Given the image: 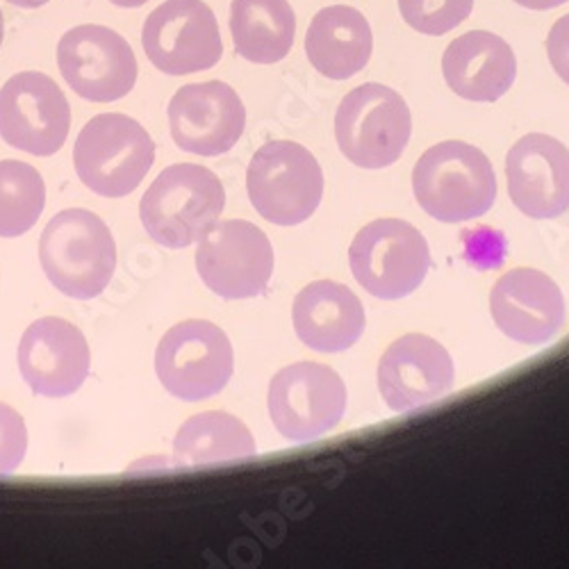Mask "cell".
<instances>
[{
    "label": "cell",
    "mask_w": 569,
    "mask_h": 569,
    "mask_svg": "<svg viewBox=\"0 0 569 569\" xmlns=\"http://www.w3.org/2000/svg\"><path fill=\"white\" fill-rule=\"evenodd\" d=\"M41 269L62 295L89 301L106 292L117 269V244L108 223L89 210L56 214L39 240Z\"/></svg>",
    "instance_id": "6da1fadb"
},
{
    "label": "cell",
    "mask_w": 569,
    "mask_h": 569,
    "mask_svg": "<svg viewBox=\"0 0 569 569\" xmlns=\"http://www.w3.org/2000/svg\"><path fill=\"white\" fill-rule=\"evenodd\" d=\"M412 192L426 214L460 223L483 217L495 206L497 178L481 149L465 141H442L417 160Z\"/></svg>",
    "instance_id": "7a4b0ae2"
},
{
    "label": "cell",
    "mask_w": 569,
    "mask_h": 569,
    "mask_svg": "<svg viewBox=\"0 0 569 569\" xmlns=\"http://www.w3.org/2000/svg\"><path fill=\"white\" fill-rule=\"evenodd\" d=\"M226 206L223 184L201 164H171L141 197L139 217L153 242L184 249L199 242Z\"/></svg>",
    "instance_id": "3957f363"
},
{
    "label": "cell",
    "mask_w": 569,
    "mask_h": 569,
    "mask_svg": "<svg viewBox=\"0 0 569 569\" xmlns=\"http://www.w3.org/2000/svg\"><path fill=\"white\" fill-rule=\"evenodd\" d=\"M156 162V141L126 114H99L84 123L73 147L76 173L87 189L121 199L141 184Z\"/></svg>",
    "instance_id": "277c9868"
},
{
    "label": "cell",
    "mask_w": 569,
    "mask_h": 569,
    "mask_svg": "<svg viewBox=\"0 0 569 569\" xmlns=\"http://www.w3.org/2000/svg\"><path fill=\"white\" fill-rule=\"evenodd\" d=\"M412 117L395 89L365 82L349 91L336 114V139L342 156L362 169H386L406 151Z\"/></svg>",
    "instance_id": "5b68a950"
},
{
    "label": "cell",
    "mask_w": 569,
    "mask_h": 569,
    "mask_svg": "<svg viewBox=\"0 0 569 569\" xmlns=\"http://www.w3.org/2000/svg\"><path fill=\"white\" fill-rule=\"evenodd\" d=\"M249 199L276 226H297L315 214L323 194V173L315 156L297 141H267L247 171Z\"/></svg>",
    "instance_id": "8992f818"
},
{
    "label": "cell",
    "mask_w": 569,
    "mask_h": 569,
    "mask_svg": "<svg viewBox=\"0 0 569 569\" xmlns=\"http://www.w3.org/2000/svg\"><path fill=\"white\" fill-rule=\"evenodd\" d=\"M349 264L371 297L397 301L412 295L423 282L431 269V251L412 223L376 219L356 234Z\"/></svg>",
    "instance_id": "52a82bcc"
},
{
    "label": "cell",
    "mask_w": 569,
    "mask_h": 569,
    "mask_svg": "<svg viewBox=\"0 0 569 569\" xmlns=\"http://www.w3.org/2000/svg\"><path fill=\"white\" fill-rule=\"evenodd\" d=\"M234 371V353L217 323L189 319L169 328L156 351V373L164 390L187 403L219 395Z\"/></svg>",
    "instance_id": "ba28073f"
},
{
    "label": "cell",
    "mask_w": 569,
    "mask_h": 569,
    "mask_svg": "<svg viewBox=\"0 0 569 569\" xmlns=\"http://www.w3.org/2000/svg\"><path fill=\"white\" fill-rule=\"evenodd\" d=\"M269 417L276 431L292 442H308L333 431L347 412L340 373L319 362L280 369L269 383Z\"/></svg>",
    "instance_id": "9c48e42d"
},
{
    "label": "cell",
    "mask_w": 569,
    "mask_h": 569,
    "mask_svg": "<svg viewBox=\"0 0 569 569\" xmlns=\"http://www.w3.org/2000/svg\"><path fill=\"white\" fill-rule=\"evenodd\" d=\"M269 237L251 221H217L199 240L197 271L206 288L226 301L253 299L273 273Z\"/></svg>",
    "instance_id": "30bf717a"
},
{
    "label": "cell",
    "mask_w": 569,
    "mask_h": 569,
    "mask_svg": "<svg viewBox=\"0 0 569 569\" xmlns=\"http://www.w3.org/2000/svg\"><path fill=\"white\" fill-rule=\"evenodd\" d=\"M151 64L167 76L212 69L223 56L217 17L203 0H164L141 30Z\"/></svg>",
    "instance_id": "8fae6325"
},
{
    "label": "cell",
    "mask_w": 569,
    "mask_h": 569,
    "mask_svg": "<svg viewBox=\"0 0 569 569\" xmlns=\"http://www.w3.org/2000/svg\"><path fill=\"white\" fill-rule=\"evenodd\" d=\"M71 130V106L58 82L39 71L12 76L0 87V137L37 158L56 156Z\"/></svg>",
    "instance_id": "7c38bea8"
},
{
    "label": "cell",
    "mask_w": 569,
    "mask_h": 569,
    "mask_svg": "<svg viewBox=\"0 0 569 569\" xmlns=\"http://www.w3.org/2000/svg\"><path fill=\"white\" fill-rule=\"evenodd\" d=\"M58 67L80 99L112 103L132 91L137 58L130 43L106 26H76L58 43Z\"/></svg>",
    "instance_id": "4fadbf2b"
},
{
    "label": "cell",
    "mask_w": 569,
    "mask_h": 569,
    "mask_svg": "<svg viewBox=\"0 0 569 569\" xmlns=\"http://www.w3.org/2000/svg\"><path fill=\"white\" fill-rule=\"evenodd\" d=\"M169 126L178 149L217 158L240 141L247 108L237 91L221 80L184 84L169 103Z\"/></svg>",
    "instance_id": "5bb4252c"
},
{
    "label": "cell",
    "mask_w": 569,
    "mask_h": 569,
    "mask_svg": "<svg viewBox=\"0 0 569 569\" xmlns=\"http://www.w3.org/2000/svg\"><path fill=\"white\" fill-rule=\"evenodd\" d=\"M17 360L28 388L46 399L78 392L91 365L82 330L62 317H43L30 323L19 342Z\"/></svg>",
    "instance_id": "9a60e30c"
},
{
    "label": "cell",
    "mask_w": 569,
    "mask_h": 569,
    "mask_svg": "<svg viewBox=\"0 0 569 569\" xmlns=\"http://www.w3.org/2000/svg\"><path fill=\"white\" fill-rule=\"evenodd\" d=\"M508 194L531 219H556L569 210V149L556 137L531 132L506 158Z\"/></svg>",
    "instance_id": "2e32d148"
},
{
    "label": "cell",
    "mask_w": 569,
    "mask_h": 569,
    "mask_svg": "<svg viewBox=\"0 0 569 569\" xmlns=\"http://www.w3.org/2000/svg\"><path fill=\"white\" fill-rule=\"evenodd\" d=\"M456 381L449 351L433 338L410 333L395 340L378 362V390L395 412L442 399Z\"/></svg>",
    "instance_id": "e0dca14e"
},
{
    "label": "cell",
    "mask_w": 569,
    "mask_h": 569,
    "mask_svg": "<svg viewBox=\"0 0 569 569\" xmlns=\"http://www.w3.org/2000/svg\"><path fill=\"white\" fill-rule=\"evenodd\" d=\"M490 312L501 333L519 345H545L565 323L558 284L538 269H510L490 292Z\"/></svg>",
    "instance_id": "ac0fdd59"
},
{
    "label": "cell",
    "mask_w": 569,
    "mask_h": 569,
    "mask_svg": "<svg viewBox=\"0 0 569 569\" xmlns=\"http://www.w3.org/2000/svg\"><path fill=\"white\" fill-rule=\"evenodd\" d=\"M442 73L449 89L460 99L495 103L517 78V58L510 43L499 34L471 30L447 46Z\"/></svg>",
    "instance_id": "d6986e66"
},
{
    "label": "cell",
    "mask_w": 569,
    "mask_h": 569,
    "mask_svg": "<svg viewBox=\"0 0 569 569\" xmlns=\"http://www.w3.org/2000/svg\"><path fill=\"white\" fill-rule=\"evenodd\" d=\"M299 340L321 353L351 349L365 333V308L342 282L317 280L306 284L292 306Z\"/></svg>",
    "instance_id": "ffe728a7"
},
{
    "label": "cell",
    "mask_w": 569,
    "mask_h": 569,
    "mask_svg": "<svg viewBox=\"0 0 569 569\" xmlns=\"http://www.w3.org/2000/svg\"><path fill=\"white\" fill-rule=\"evenodd\" d=\"M373 34L362 12L349 6H330L315 14L306 32L310 64L330 80H349L371 60Z\"/></svg>",
    "instance_id": "44dd1931"
},
{
    "label": "cell",
    "mask_w": 569,
    "mask_h": 569,
    "mask_svg": "<svg viewBox=\"0 0 569 569\" xmlns=\"http://www.w3.org/2000/svg\"><path fill=\"white\" fill-rule=\"evenodd\" d=\"M230 32L237 56L276 64L292 51L297 17L288 0H232Z\"/></svg>",
    "instance_id": "7402d4cb"
},
{
    "label": "cell",
    "mask_w": 569,
    "mask_h": 569,
    "mask_svg": "<svg viewBox=\"0 0 569 569\" xmlns=\"http://www.w3.org/2000/svg\"><path fill=\"white\" fill-rule=\"evenodd\" d=\"M256 451L258 447L247 423L219 410L189 417L173 440V460L182 467L240 460Z\"/></svg>",
    "instance_id": "603a6c76"
},
{
    "label": "cell",
    "mask_w": 569,
    "mask_h": 569,
    "mask_svg": "<svg viewBox=\"0 0 569 569\" xmlns=\"http://www.w3.org/2000/svg\"><path fill=\"white\" fill-rule=\"evenodd\" d=\"M46 184L41 173L19 160H0V237H21L41 217Z\"/></svg>",
    "instance_id": "cb8c5ba5"
},
{
    "label": "cell",
    "mask_w": 569,
    "mask_h": 569,
    "mask_svg": "<svg viewBox=\"0 0 569 569\" xmlns=\"http://www.w3.org/2000/svg\"><path fill=\"white\" fill-rule=\"evenodd\" d=\"M399 10L412 30L442 37L469 19L473 0H399Z\"/></svg>",
    "instance_id": "d4e9b609"
},
{
    "label": "cell",
    "mask_w": 569,
    "mask_h": 569,
    "mask_svg": "<svg viewBox=\"0 0 569 569\" xmlns=\"http://www.w3.org/2000/svg\"><path fill=\"white\" fill-rule=\"evenodd\" d=\"M28 451V429L23 417L8 403H0V477L21 467Z\"/></svg>",
    "instance_id": "484cf974"
},
{
    "label": "cell",
    "mask_w": 569,
    "mask_h": 569,
    "mask_svg": "<svg viewBox=\"0 0 569 569\" xmlns=\"http://www.w3.org/2000/svg\"><path fill=\"white\" fill-rule=\"evenodd\" d=\"M547 53H549V62L553 67V71L558 73V78L569 84V14L560 17L549 37H547Z\"/></svg>",
    "instance_id": "4316f807"
},
{
    "label": "cell",
    "mask_w": 569,
    "mask_h": 569,
    "mask_svg": "<svg viewBox=\"0 0 569 569\" xmlns=\"http://www.w3.org/2000/svg\"><path fill=\"white\" fill-rule=\"evenodd\" d=\"M512 3L527 8V10H536V12H545V10H553L565 6L567 0H512Z\"/></svg>",
    "instance_id": "83f0119b"
},
{
    "label": "cell",
    "mask_w": 569,
    "mask_h": 569,
    "mask_svg": "<svg viewBox=\"0 0 569 569\" xmlns=\"http://www.w3.org/2000/svg\"><path fill=\"white\" fill-rule=\"evenodd\" d=\"M8 3L17 6V8H23V10H34V8L51 3V0H8Z\"/></svg>",
    "instance_id": "f1b7e54d"
},
{
    "label": "cell",
    "mask_w": 569,
    "mask_h": 569,
    "mask_svg": "<svg viewBox=\"0 0 569 569\" xmlns=\"http://www.w3.org/2000/svg\"><path fill=\"white\" fill-rule=\"evenodd\" d=\"M110 3H114L117 8H128V10H132V8H141V6H147L149 0H110Z\"/></svg>",
    "instance_id": "f546056e"
},
{
    "label": "cell",
    "mask_w": 569,
    "mask_h": 569,
    "mask_svg": "<svg viewBox=\"0 0 569 569\" xmlns=\"http://www.w3.org/2000/svg\"><path fill=\"white\" fill-rule=\"evenodd\" d=\"M3 37H6V19H3V12H0V43H3Z\"/></svg>",
    "instance_id": "4dcf8cb0"
}]
</instances>
